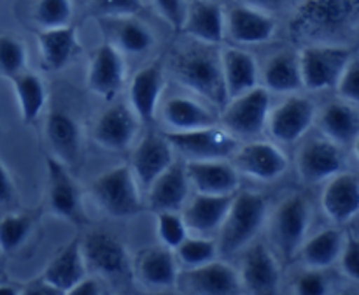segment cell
<instances>
[{"mask_svg":"<svg viewBox=\"0 0 359 295\" xmlns=\"http://www.w3.org/2000/svg\"><path fill=\"white\" fill-rule=\"evenodd\" d=\"M172 72L179 83L205 97L214 105L224 107L228 102L219 55L207 48V44L205 48H191L175 53L172 58Z\"/></svg>","mask_w":359,"mask_h":295,"instance_id":"cell-1","label":"cell"},{"mask_svg":"<svg viewBox=\"0 0 359 295\" xmlns=\"http://www.w3.org/2000/svg\"><path fill=\"white\" fill-rule=\"evenodd\" d=\"M266 216V199L255 192H242L233 195L219 227L217 253L231 255L244 249L262 228Z\"/></svg>","mask_w":359,"mask_h":295,"instance_id":"cell-2","label":"cell"},{"mask_svg":"<svg viewBox=\"0 0 359 295\" xmlns=\"http://www.w3.org/2000/svg\"><path fill=\"white\" fill-rule=\"evenodd\" d=\"M91 195L109 216H133L142 207L139 183L130 165H118L98 176L91 185Z\"/></svg>","mask_w":359,"mask_h":295,"instance_id":"cell-3","label":"cell"},{"mask_svg":"<svg viewBox=\"0 0 359 295\" xmlns=\"http://www.w3.org/2000/svg\"><path fill=\"white\" fill-rule=\"evenodd\" d=\"M270 105V91L265 86H255L237 97L228 98L221 122L235 137H256L266 126Z\"/></svg>","mask_w":359,"mask_h":295,"instance_id":"cell-4","label":"cell"},{"mask_svg":"<svg viewBox=\"0 0 359 295\" xmlns=\"http://www.w3.org/2000/svg\"><path fill=\"white\" fill-rule=\"evenodd\" d=\"M167 140L172 150L181 153L188 160H224L231 157L238 148L237 137L226 129L203 126L186 132H167Z\"/></svg>","mask_w":359,"mask_h":295,"instance_id":"cell-5","label":"cell"},{"mask_svg":"<svg viewBox=\"0 0 359 295\" xmlns=\"http://www.w3.org/2000/svg\"><path fill=\"white\" fill-rule=\"evenodd\" d=\"M311 223V207L302 195L287 197L279 204L270 225V234L276 248L284 258L298 253Z\"/></svg>","mask_w":359,"mask_h":295,"instance_id":"cell-6","label":"cell"},{"mask_svg":"<svg viewBox=\"0 0 359 295\" xmlns=\"http://www.w3.org/2000/svg\"><path fill=\"white\" fill-rule=\"evenodd\" d=\"M351 51L339 46H309L298 55L302 83L309 90L335 86L340 74L349 63Z\"/></svg>","mask_w":359,"mask_h":295,"instance_id":"cell-7","label":"cell"},{"mask_svg":"<svg viewBox=\"0 0 359 295\" xmlns=\"http://www.w3.org/2000/svg\"><path fill=\"white\" fill-rule=\"evenodd\" d=\"M86 267L109 280H128L132 276L128 253L121 241L107 232H91L81 241Z\"/></svg>","mask_w":359,"mask_h":295,"instance_id":"cell-8","label":"cell"},{"mask_svg":"<svg viewBox=\"0 0 359 295\" xmlns=\"http://www.w3.org/2000/svg\"><path fill=\"white\" fill-rule=\"evenodd\" d=\"M177 281L182 290L196 295H230L242 290L237 270L216 260L188 267L184 273L177 274Z\"/></svg>","mask_w":359,"mask_h":295,"instance_id":"cell-9","label":"cell"},{"mask_svg":"<svg viewBox=\"0 0 359 295\" xmlns=\"http://www.w3.org/2000/svg\"><path fill=\"white\" fill-rule=\"evenodd\" d=\"M316 119V105L307 97H290L269 112L266 126L273 139L297 143L307 133Z\"/></svg>","mask_w":359,"mask_h":295,"instance_id":"cell-10","label":"cell"},{"mask_svg":"<svg viewBox=\"0 0 359 295\" xmlns=\"http://www.w3.org/2000/svg\"><path fill=\"white\" fill-rule=\"evenodd\" d=\"M238 281L241 288H245L251 294L269 295L279 290L280 270L269 246L256 242L244 253Z\"/></svg>","mask_w":359,"mask_h":295,"instance_id":"cell-11","label":"cell"},{"mask_svg":"<svg viewBox=\"0 0 359 295\" xmlns=\"http://www.w3.org/2000/svg\"><path fill=\"white\" fill-rule=\"evenodd\" d=\"M126 69L123 53L111 42H105L95 51L88 67V88L98 97L111 100L125 83Z\"/></svg>","mask_w":359,"mask_h":295,"instance_id":"cell-12","label":"cell"},{"mask_svg":"<svg viewBox=\"0 0 359 295\" xmlns=\"http://www.w3.org/2000/svg\"><path fill=\"white\" fill-rule=\"evenodd\" d=\"M276 20L266 11L242 4L224 13V35L237 44H262L272 39Z\"/></svg>","mask_w":359,"mask_h":295,"instance_id":"cell-13","label":"cell"},{"mask_svg":"<svg viewBox=\"0 0 359 295\" xmlns=\"http://www.w3.org/2000/svg\"><path fill=\"white\" fill-rule=\"evenodd\" d=\"M46 171H48V204L53 213L67 220L81 221L83 218L81 193L67 165L58 158L48 157Z\"/></svg>","mask_w":359,"mask_h":295,"instance_id":"cell-14","label":"cell"},{"mask_svg":"<svg viewBox=\"0 0 359 295\" xmlns=\"http://www.w3.org/2000/svg\"><path fill=\"white\" fill-rule=\"evenodd\" d=\"M235 169L259 181H272L283 176L287 169V158L276 144L255 140L237 148L233 153Z\"/></svg>","mask_w":359,"mask_h":295,"instance_id":"cell-15","label":"cell"},{"mask_svg":"<svg viewBox=\"0 0 359 295\" xmlns=\"http://www.w3.org/2000/svg\"><path fill=\"white\" fill-rule=\"evenodd\" d=\"M139 129V119L132 107L114 104L105 109L95 125V140L109 151H125L133 143Z\"/></svg>","mask_w":359,"mask_h":295,"instance_id":"cell-16","label":"cell"},{"mask_svg":"<svg viewBox=\"0 0 359 295\" xmlns=\"http://www.w3.org/2000/svg\"><path fill=\"white\" fill-rule=\"evenodd\" d=\"M189 185L207 195H233L238 188V172L224 160H188Z\"/></svg>","mask_w":359,"mask_h":295,"instance_id":"cell-17","label":"cell"},{"mask_svg":"<svg viewBox=\"0 0 359 295\" xmlns=\"http://www.w3.org/2000/svg\"><path fill=\"white\" fill-rule=\"evenodd\" d=\"M172 162H174V150L167 137L160 133H147L137 144L130 167L137 183L147 188Z\"/></svg>","mask_w":359,"mask_h":295,"instance_id":"cell-18","label":"cell"},{"mask_svg":"<svg viewBox=\"0 0 359 295\" xmlns=\"http://www.w3.org/2000/svg\"><path fill=\"white\" fill-rule=\"evenodd\" d=\"M344 164L339 144L330 139L309 140L298 155V172L307 183L330 179L340 172Z\"/></svg>","mask_w":359,"mask_h":295,"instance_id":"cell-19","label":"cell"},{"mask_svg":"<svg viewBox=\"0 0 359 295\" xmlns=\"http://www.w3.org/2000/svg\"><path fill=\"white\" fill-rule=\"evenodd\" d=\"M189 179L182 164L172 162L149 186V207L154 213L161 211H179L184 206L189 193Z\"/></svg>","mask_w":359,"mask_h":295,"instance_id":"cell-20","label":"cell"},{"mask_svg":"<svg viewBox=\"0 0 359 295\" xmlns=\"http://www.w3.org/2000/svg\"><path fill=\"white\" fill-rule=\"evenodd\" d=\"M165 88L163 70L158 63L144 67L135 74L130 83V107L137 119L142 123H151L156 116L158 104H160L161 91Z\"/></svg>","mask_w":359,"mask_h":295,"instance_id":"cell-21","label":"cell"},{"mask_svg":"<svg viewBox=\"0 0 359 295\" xmlns=\"http://www.w3.org/2000/svg\"><path fill=\"white\" fill-rule=\"evenodd\" d=\"M323 209L335 223H347L359 209V179L356 174L332 176L323 192Z\"/></svg>","mask_w":359,"mask_h":295,"instance_id":"cell-22","label":"cell"},{"mask_svg":"<svg viewBox=\"0 0 359 295\" xmlns=\"http://www.w3.org/2000/svg\"><path fill=\"white\" fill-rule=\"evenodd\" d=\"M181 30L202 44H219L224 39V11L216 2L196 0L186 7Z\"/></svg>","mask_w":359,"mask_h":295,"instance_id":"cell-23","label":"cell"},{"mask_svg":"<svg viewBox=\"0 0 359 295\" xmlns=\"http://www.w3.org/2000/svg\"><path fill=\"white\" fill-rule=\"evenodd\" d=\"M37 44L46 70H62L81 51L77 30L72 25L41 30L37 34Z\"/></svg>","mask_w":359,"mask_h":295,"instance_id":"cell-24","label":"cell"},{"mask_svg":"<svg viewBox=\"0 0 359 295\" xmlns=\"http://www.w3.org/2000/svg\"><path fill=\"white\" fill-rule=\"evenodd\" d=\"M226 98H233L258 86V63L255 56L237 48H226L219 55Z\"/></svg>","mask_w":359,"mask_h":295,"instance_id":"cell-25","label":"cell"},{"mask_svg":"<svg viewBox=\"0 0 359 295\" xmlns=\"http://www.w3.org/2000/svg\"><path fill=\"white\" fill-rule=\"evenodd\" d=\"M235 195V193H233ZM233 195H207V193H198L191 202L186 206L182 213L188 230L198 232V234H209V232L219 230L224 216Z\"/></svg>","mask_w":359,"mask_h":295,"instance_id":"cell-26","label":"cell"},{"mask_svg":"<svg viewBox=\"0 0 359 295\" xmlns=\"http://www.w3.org/2000/svg\"><path fill=\"white\" fill-rule=\"evenodd\" d=\"M46 139L53 150V157L65 165H74L81 153V132L76 119L62 111L49 114L46 122Z\"/></svg>","mask_w":359,"mask_h":295,"instance_id":"cell-27","label":"cell"},{"mask_svg":"<svg viewBox=\"0 0 359 295\" xmlns=\"http://www.w3.org/2000/svg\"><path fill=\"white\" fill-rule=\"evenodd\" d=\"M140 281L153 288H172L177 284V260L174 249L165 246L144 249L137 258Z\"/></svg>","mask_w":359,"mask_h":295,"instance_id":"cell-28","label":"cell"},{"mask_svg":"<svg viewBox=\"0 0 359 295\" xmlns=\"http://www.w3.org/2000/svg\"><path fill=\"white\" fill-rule=\"evenodd\" d=\"M83 276H86V263L81 251V241H72L58 251L42 274L58 294H69L70 288Z\"/></svg>","mask_w":359,"mask_h":295,"instance_id":"cell-29","label":"cell"},{"mask_svg":"<svg viewBox=\"0 0 359 295\" xmlns=\"http://www.w3.org/2000/svg\"><path fill=\"white\" fill-rule=\"evenodd\" d=\"M319 125L335 144H353L359 133V114L351 102H332L323 109Z\"/></svg>","mask_w":359,"mask_h":295,"instance_id":"cell-30","label":"cell"},{"mask_svg":"<svg viewBox=\"0 0 359 295\" xmlns=\"http://www.w3.org/2000/svg\"><path fill=\"white\" fill-rule=\"evenodd\" d=\"M163 119L172 132H186V130L214 126L217 118L200 102L186 97L168 98L163 105Z\"/></svg>","mask_w":359,"mask_h":295,"instance_id":"cell-31","label":"cell"},{"mask_svg":"<svg viewBox=\"0 0 359 295\" xmlns=\"http://www.w3.org/2000/svg\"><path fill=\"white\" fill-rule=\"evenodd\" d=\"M344 234L339 228H326L311 237L309 241L302 242L300 256L302 262L307 269L323 270L339 260L340 249L344 246Z\"/></svg>","mask_w":359,"mask_h":295,"instance_id":"cell-32","label":"cell"},{"mask_svg":"<svg viewBox=\"0 0 359 295\" xmlns=\"http://www.w3.org/2000/svg\"><path fill=\"white\" fill-rule=\"evenodd\" d=\"M263 83L269 91L294 93L302 90V72L298 56L293 53H279L269 60L263 70Z\"/></svg>","mask_w":359,"mask_h":295,"instance_id":"cell-33","label":"cell"},{"mask_svg":"<svg viewBox=\"0 0 359 295\" xmlns=\"http://www.w3.org/2000/svg\"><path fill=\"white\" fill-rule=\"evenodd\" d=\"M112 21V46L121 53L128 55H140L146 53L154 44V35L142 21L135 20L133 16L123 18H107Z\"/></svg>","mask_w":359,"mask_h":295,"instance_id":"cell-34","label":"cell"},{"mask_svg":"<svg viewBox=\"0 0 359 295\" xmlns=\"http://www.w3.org/2000/svg\"><path fill=\"white\" fill-rule=\"evenodd\" d=\"M14 95H16L18 107H20L21 119L27 123L35 122L41 116L46 105V86L37 74L20 72L13 79Z\"/></svg>","mask_w":359,"mask_h":295,"instance_id":"cell-35","label":"cell"},{"mask_svg":"<svg viewBox=\"0 0 359 295\" xmlns=\"http://www.w3.org/2000/svg\"><path fill=\"white\" fill-rule=\"evenodd\" d=\"M72 0H39L34 9V21L41 30L70 25L72 20Z\"/></svg>","mask_w":359,"mask_h":295,"instance_id":"cell-36","label":"cell"},{"mask_svg":"<svg viewBox=\"0 0 359 295\" xmlns=\"http://www.w3.org/2000/svg\"><path fill=\"white\" fill-rule=\"evenodd\" d=\"M177 260L188 267L202 266V263L216 260L217 256V242L209 237H186L181 244L175 248Z\"/></svg>","mask_w":359,"mask_h":295,"instance_id":"cell-37","label":"cell"},{"mask_svg":"<svg viewBox=\"0 0 359 295\" xmlns=\"http://www.w3.org/2000/svg\"><path fill=\"white\" fill-rule=\"evenodd\" d=\"M32 220L27 214H6L0 218V251L11 253L27 241Z\"/></svg>","mask_w":359,"mask_h":295,"instance_id":"cell-38","label":"cell"},{"mask_svg":"<svg viewBox=\"0 0 359 295\" xmlns=\"http://www.w3.org/2000/svg\"><path fill=\"white\" fill-rule=\"evenodd\" d=\"M27 67V48L13 35H0V76L13 79Z\"/></svg>","mask_w":359,"mask_h":295,"instance_id":"cell-39","label":"cell"},{"mask_svg":"<svg viewBox=\"0 0 359 295\" xmlns=\"http://www.w3.org/2000/svg\"><path fill=\"white\" fill-rule=\"evenodd\" d=\"M188 227H186L182 214L177 211H161L156 213V234L160 237L161 246L168 249H175L186 237H188Z\"/></svg>","mask_w":359,"mask_h":295,"instance_id":"cell-40","label":"cell"},{"mask_svg":"<svg viewBox=\"0 0 359 295\" xmlns=\"http://www.w3.org/2000/svg\"><path fill=\"white\" fill-rule=\"evenodd\" d=\"M337 90H339L340 97L351 104H358L359 100V63L358 60L351 58L346 69L340 74L339 81H337Z\"/></svg>","mask_w":359,"mask_h":295,"instance_id":"cell-41","label":"cell"},{"mask_svg":"<svg viewBox=\"0 0 359 295\" xmlns=\"http://www.w3.org/2000/svg\"><path fill=\"white\" fill-rule=\"evenodd\" d=\"M93 9L104 18L135 16L142 9V0H95Z\"/></svg>","mask_w":359,"mask_h":295,"instance_id":"cell-42","label":"cell"},{"mask_svg":"<svg viewBox=\"0 0 359 295\" xmlns=\"http://www.w3.org/2000/svg\"><path fill=\"white\" fill-rule=\"evenodd\" d=\"M340 267L342 273L349 277L351 281L359 280V242L356 235L349 234L344 239V246L340 249Z\"/></svg>","mask_w":359,"mask_h":295,"instance_id":"cell-43","label":"cell"},{"mask_svg":"<svg viewBox=\"0 0 359 295\" xmlns=\"http://www.w3.org/2000/svg\"><path fill=\"white\" fill-rule=\"evenodd\" d=\"M294 291L302 295H323L328 291V281L323 276L321 270L307 269L294 281Z\"/></svg>","mask_w":359,"mask_h":295,"instance_id":"cell-44","label":"cell"},{"mask_svg":"<svg viewBox=\"0 0 359 295\" xmlns=\"http://www.w3.org/2000/svg\"><path fill=\"white\" fill-rule=\"evenodd\" d=\"M160 16L170 25L174 30H181L182 21L186 16V2L184 0H153Z\"/></svg>","mask_w":359,"mask_h":295,"instance_id":"cell-45","label":"cell"},{"mask_svg":"<svg viewBox=\"0 0 359 295\" xmlns=\"http://www.w3.org/2000/svg\"><path fill=\"white\" fill-rule=\"evenodd\" d=\"M102 294L100 281L95 277L83 276L72 288H70L69 295H98Z\"/></svg>","mask_w":359,"mask_h":295,"instance_id":"cell-46","label":"cell"},{"mask_svg":"<svg viewBox=\"0 0 359 295\" xmlns=\"http://www.w3.org/2000/svg\"><path fill=\"white\" fill-rule=\"evenodd\" d=\"M14 199V185L6 165L0 160V204H9Z\"/></svg>","mask_w":359,"mask_h":295,"instance_id":"cell-47","label":"cell"},{"mask_svg":"<svg viewBox=\"0 0 359 295\" xmlns=\"http://www.w3.org/2000/svg\"><path fill=\"white\" fill-rule=\"evenodd\" d=\"M25 294H39V295H60L58 291L55 290V288L51 287V284L48 283V281L44 280V277H39V280H34L30 281V283L27 284V287L23 288Z\"/></svg>","mask_w":359,"mask_h":295,"instance_id":"cell-48","label":"cell"},{"mask_svg":"<svg viewBox=\"0 0 359 295\" xmlns=\"http://www.w3.org/2000/svg\"><path fill=\"white\" fill-rule=\"evenodd\" d=\"M244 2L248 4V6L256 7V9H262V11H266V13H270V11L279 9L286 0H244Z\"/></svg>","mask_w":359,"mask_h":295,"instance_id":"cell-49","label":"cell"},{"mask_svg":"<svg viewBox=\"0 0 359 295\" xmlns=\"http://www.w3.org/2000/svg\"><path fill=\"white\" fill-rule=\"evenodd\" d=\"M18 288L13 287V284H7V283H0V295H14L18 294Z\"/></svg>","mask_w":359,"mask_h":295,"instance_id":"cell-50","label":"cell"}]
</instances>
